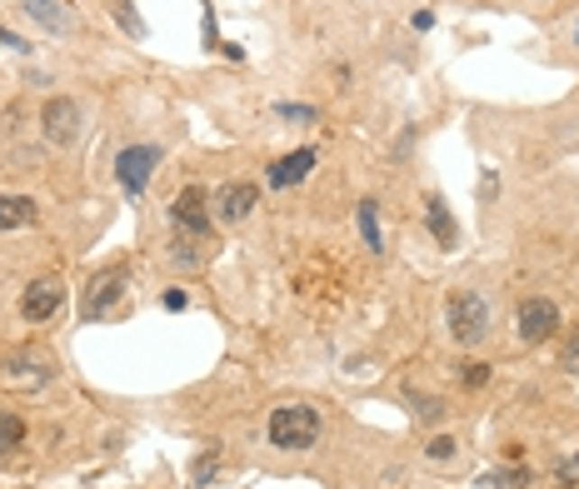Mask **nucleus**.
Returning <instances> with one entry per match:
<instances>
[{
  "mask_svg": "<svg viewBox=\"0 0 579 489\" xmlns=\"http://www.w3.org/2000/svg\"><path fill=\"white\" fill-rule=\"evenodd\" d=\"M574 45H579V25H574Z\"/></svg>",
  "mask_w": 579,
  "mask_h": 489,
  "instance_id": "nucleus-28",
  "label": "nucleus"
},
{
  "mask_svg": "<svg viewBox=\"0 0 579 489\" xmlns=\"http://www.w3.org/2000/svg\"><path fill=\"white\" fill-rule=\"evenodd\" d=\"M115 15H120V25H125V31H130V35H145V21H140V15H135V11H130V5H120V11H115Z\"/></svg>",
  "mask_w": 579,
  "mask_h": 489,
  "instance_id": "nucleus-22",
  "label": "nucleus"
},
{
  "mask_svg": "<svg viewBox=\"0 0 579 489\" xmlns=\"http://www.w3.org/2000/svg\"><path fill=\"white\" fill-rule=\"evenodd\" d=\"M565 370H574V375H579V330L569 335V345H565Z\"/></svg>",
  "mask_w": 579,
  "mask_h": 489,
  "instance_id": "nucleus-23",
  "label": "nucleus"
},
{
  "mask_svg": "<svg viewBox=\"0 0 579 489\" xmlns=\"http://www.w3.org/2000/svg\"><path fill=\"white\" fill-rule=\"evenodd\" d=\"M255 205H260V190L250 180H225V186L215 190V220L220 225H240Z\"/></svg>",
  "mask_w": 579,
  "mask_h": 489,
  "instance_id": "nucleus-9",
  "label": "nucleus"
},
{
  "mask_svg": "<svg viewBox=\"0 0 579 489\" xmlns=\"http://www.w3.org/2000/svg\"><path fill=\"white\" fill-rule=\"evenodd\" d=\"M425 220H429V235L440 240V245H455V240H460V225H455V215L445 210L440 195H429V200H425Z\"/></svg>",
  "mask_w": 579,
  "mask_h": 489,
  "instance_id": "nucleus-14",
  "label": "nucleus"
},
{
  "mask_svg": "<svg viewBox=\"0 0 579 489\" xmlns=\"http://www.w3.org/2000/svg\"><path fill=\"white\" fill-rule=\"evenodd\" d=\"M41 135L51 145H76V135H80V105H76V100H70V95H51V100H45Z\"/></svg>",
  "mask_w": 579,
  "mask_h": 489,
  "instance_id": "nucleus-7",
  "label": "nucleus"
},
{
  "mask_svg": "<svg viewBox=\"0 0 579 489\" xmlns=\"http://www.w3.org/2000/svg\"><path fill=\"white\" fill-rule=\"evenodd\" d=\"M515 330H519L525 345H545V340L559 330V304L545 300V294H529V300L515 310Z\"/></svg>",
  "mask_w": 579,
  "mask_h": 489,
  "instance_id": "nucleus-6",
  "label": "nucleus"
},
{
  "mask_svg": "<svg viewBox=\"0 0 579 489\" xmlns=\"http://www.w3.org/2000/svg\"><path fill=\"white\" fill-rule=\"evenodd\" d=\"M275 115H280V120H295V125H315V120H320V110H315V105H290V100H280Z\"/></svg>",
  "mask_w": 579,
  "mask_h": 489,
  "instance_id": "nucleus-18",
  "label": "nucleus"
},
{
  "mask_svg": "<svg viewBox=\"0 0 579 489\" xmlns=\"http://www.w3.org/2000/svg\"><path fill=\"white\" fill-rule=\"evenodd\" d=\"M161 304H165V310H185V290H165Z\"/></svg>",
  "mask_w": 579,
  "mask_h": 489,
  "instance_id": "nucleus-26",
  "label": "nucleus"
},
{
  "mask_svg": "<svg viewBox=\"0 0 579 489\" xmlns=\"http://www.w3.org/2000/svg\"><path fill=\"white\" fill-rule=\"evenodd\" d=\"M559 484H579V455L559 465Z\"/></svg>",
  "mask_w": 579,
  "mask_h": 489,
  "instance_id": "nucleus-25",
  "label": "nucleus"
},
{
  "mask_svg": "<svg viewBox=\"0 0 579 489\" xmlns=\"http://www.w3.org/2000/svg\"><path fill=\"white\" fill-rule=\"evenodd\" d=\"M51 375H55V365L41 349H11V355L0 359V380L15 385V390H41Z\"/></svg>",
  "mask_w": 579,
  "mask_h": 489,
  "instance_id": "nucleus-5",
  "label": "nucleus"
},
{
  "mask_svg": "<svg viewBox=\"0 0 579 489\" xmlns=\"http://www.w3.org/2000/svg\"><path fill=\"white\" fill-rule=\"evenodd\" d=\"M425 455L435 459V465H440V459H455V455H460V445H455L450 435H435V439H429V445H425Z\"/></svg>",
  "mask_w": 579,
  "mask_h": 489,
  "instance_id": "nucleus-19",
  "label": "nucleus"
},
{
  "mask_svg": "<svg viewBox=\"0 0 579 489\" xmlns=\"http://www.w3.org/2000/svg\"><path fill=\"white\" fill-rule=\"evenodd\" d=\"M474 484L480 489H515V484H525V469H490V475H480Z\"/></svg>",
  "mask_w": 579,
  "mask_h": 489,
  "instance_id": "nucleus-17",
  "label": "nucleus"
},
{
  "mask_svg": "<svg viewBox=\"0 0 579 489\" xmlns=\"http://www.w3.org/2000/svg\"><path fill=\"white\" fill-rule=\"evenodd\" d=\"M0 41L11 45V50H31V45H25V41H21V35H11V31H5V25H0Z\"/></svg>",
  "mask_w": 579,
  "mask_h": 489,
  "instance_id": "nucleus-27",
  "label": "nucleus"
},
{
  "mask_svg": "<svg viewBox=\"0 0 579 489\" xmlns=\"http://www.w3.org/2000/svg\"><path fill=\"white\" fill-rule=\"evenodd\" d=\"M484 380H490V365H470V370H464V385H470V390H480Z\"/></svg>",
  "mask_w": 579,
  "mask_h": 489,
  "instance_id": "nucleus-24",
  "label": "nucleus"
},
{
  "mask_svg": "<svg viewBox=\"0 0 579 489\" xmlns=\"http://www.w3.org/2000/svg\"><path fill=\"white\" fill-rule=\"evenodd\" d=\"M35 215H41V205L31 195H0V230H25L35 225Z\"/></svg>",
  "mask_w": 579,
  "mask_h": 489,
  "instance_id": "nucleus-13",
  "label": "nucleus"
},
{
  "mask_svg": "<svg viewBox=\"0 0 579 489\" xmlns=\"http://www.w3.org/2000/svg\"><path fill=\"white\" fill-rule=\"evenodd\" d=\"M409 404H415L419 420H440V410H445V404L435 400V394H409Z\"/></svg>",
  "mask_w": 579,
  "mask_h": 489,
  "instance_id": "nucleus-20",
  "label": "nucleus"
},
{
  "mask_svg": "<svg viewBox=\"0 0 579 489\" xmlns=\"http://www.w3.org/2000/svg\"><path fill=\"white\" fill-rule=\"evenodd\" d=\"M445 325H450V340L464 349L484 345L490 340V300L474 290H460L450 294V304H445Z\"/></svg>",
  "mask_w": 579,
  "mask_h": 489,
  "instance_id": "nucleus-1",
  "label": "nucleus"
},
{
  "mask_svg": "<svg viewBox=\"0 0 579 489\" xmlns=\"http://www.w3.org/2000/svg\"><path fill=\"white\" fill-rule=\"evenodd\" d=\"M125 285H130L125 270H100V275H90L86 300H80V315H86V325H90V320H110V315H115V304H120V294H125Z\"/></svg>",
  "mask_w": 579,
  "mask_h": 489,
  "instance_id": "nucleus-4",
  "label": "nucleus"
},
{
  "mask_svg": "<svg viewBox=\"0 0 579 489\" xmlns=\"http://www.w3.org/2000/svg\"><path fill=\"white\" fill-rule=\"evenodd\" d=\"M354 220H360V235H365V245H370V250H375V255H385V235H380V205H375V200H360Z\"/></svg>",
  "mask_w": 579,
  "mask_h": 489,
  "instance_id": "nucleus-15",
  "label": "nucleus"
},
{
  "mask_svg": "<svg viewBox=\"0 0 579 489\" xmlns=\"http://www.w3.org/2000/svg\"><path fill=\"white\" fill-rule=\"evenodd\" d=\"M315 160H320V155H315L310 145H305V150H295V155H285V160H275V165H270V175H265V180H270L275 190H290V186H300L305 175L315 170Z\"/></svg>",
  "mask_w": 579,
  "mask_h": 489,
  "instance_id": "nucleus-11",
  "label": "nucleus"
},
{
  "mask_svg": "<svg viewBox=\"0 0 579 489\" xmlns=\"http://www.w3.org/2000/svg\"><path fill=\"white\" fill-rule=\"evenodd\" d=\"M65 310V285L55 280V275H45V280H31L21 294V315L31 320V325H45V320H55Z\"/></svg>",
  "mask_w": 579,
  "mask_h": 489,
  "instance_id": "nucleus-8",
  "label": "nucleus"
},
{
  "mask_svg": "<svg viewBox=\"0 0 579 489\" xmlns=\"http://www.w3.org/2000/svg\"><path fill=\"white\" fill-rule=\"evenodd\" d=\"M270 445L275 449H315L320 445V414L310 404H275L270 410Z\"/></svg>",
  "mask_w": 579,
  "mask_h": 489,
  "instance_id": "nucleus-2",
  "label": "nucleus"
},
{
  "mask_svg": "<svg viewBox=\"0 0 579 489\" xmlns=\"http://www.w3.org/2000/svg\"><path fill=\"white\" fill-rule=\"evenodd\" d=\"M170 220H175V230L180 235H195V240H205L210 235V205H205V190H180V200L170 205Z\"/></svg>",
  "mask_w": 579,
  "mask_h": 489,
  "instance_id": "nucleus-10",
  "label": "nucleus"
},
{
  "mask_svg": "<svg viewBox=\"0 0 579 489\" xmlns=\"http://www.w3.org/2000/svg\"><path fill=\"white\" fill-rule=\"evenodd\" d=\"M25 15H31L35 25H45L51 35H70V31H76V21H70V11H65L60 0H25Z\"/></svg>",
  "mask_w": 579,
  "mask_h": 489,
  "instance_id": "nucleus-12",
  "label": "nucleus"
},
{
  "mask_svg": "<svg viewBox=\"0 0 579 489\" xmlns=\"http://www.w3.org/2000/svg\"><path fill=\"white\" fill-rule=\"evenodd\" d=\"M215 465H220V449H205V455L195 459V484H205V479L215 475Z\"/></svg>",
  "mask_w": 579,
  "mask_h": 489,
  "instance_id": "nucleus-21",
  "label": "nucleus"
},
{
  "mask_svg": "<svg viewBox=\"0 0 579 489\" xmlns=\"http://www.w3.org/2000/svg\"><path fill=\"white\" fill-rule=\"evenodd\" d=\"M21 439H25V420H21V414H11V410H0V455L15 449Z\"/></svg>",
  "mask_w": 579,
  "mask_h": 489,
  "instance_id": "nucleus-16",
  "label": "nucleus"
},
{
  "mask_svg": "<svg viewBox=\"0 0 579 489\" xmlns=\"http://www.w3.org/2000/svg\"><path fill=\"white\" fill-rule=\"evenodd\" d=\"M155 165H161V145H125V150L115 155L120 190H125L130 200H140V195H145V186H151Z\"/></svg>",
  "mask_w": 579,
  "mask_h": 489,
  "instance_id": "nucleus-3",
  "label": "nucleus"
}]
</instances>
